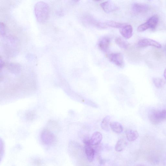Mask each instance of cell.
<instances>
[{
    "label": "cell",
    "mask_w": 166,
    "mask_h": 166,
    "mask_svg": "<svg viewBox=\"0 0 166 166\" xmlns=\"http://www.w3.org/2000/svg\"><path fill=\"white\" fill-rule=\"evenodd\" d=\"M115 43L120 48L123 49H127L128 47V44L122 38L118 37L115 39Z\"/></svg>",
    "instance_id": "19"
},
{
    "label": "cell",
    "mask_w": 166,
    "mask_h": 166,
    "mask_svg": "<svg viewBox=\"0 0 166 166\" xmlns=\"http://www.w3.org/2000/svg\"><path fill=\"white\" fill-rule=\"evenodd\" d=\"M102 134L99 132H96L92 135L91 139V145L95 146L99 144L102 140Z\"/></svg>",
    "instance_id": "11"
},
{
    "label": "cell",
    "mask_w": 166,
    "mask_h": 166,
    "mask_svg": "<svg viewBox=\"0 0 166 166\" xmlns=\"http://www.w3.org/2000/svg\"><path fill=\"white\" fill-rule=\"evenodd\" d=\"M109 60L118 67L123 68L125 66V62L123 55L120 53H112L107 55Z\"/></svg>",
    "instance_id": "4"
},
{
    "label": "cell",
    "mask_w": 166,
    "mask_h": 166,
    "mask_svg": "<svg viewBox=\"0 0 166 166\" xmlns=\"http://www.w3.org/2000/svg\"><path fill=\"white\" fill-rule=\"evenodd\" d=\"M41 140L43 142L46 144L52 143L54 140V135L48 130H45L41 135Z\"/></svg>",
    "instance_id": "7"
},
{
    "label": "cell",
    "mask_w": 166,
    "mask_h": 166,
    "mask_svg": "<svg viewBox=\"0 0 166 166\" xmlns=\"http://www.w3.org/2000/svg\"><path fill=\"white\" fill-rule=\"evenodd\" d=\"M136 166H144V165H143L140 164V165H137Z\"/></svg>",
    "instance_id": "24"
},
{
    "label": "cell",
    "mask_w": 166,
    "mask_h": 166,
    "mask_svg": "<svg viewBox=\"0 0 166 166\" xmlns=\"http://www.w3.org/2000/svg\"><path fill=\"white\" fill-rule=\"evenodd\" d=\"M85 149L88 160L90 162H93L94 160L95 154L94 149L91 146H86Z\"/></svg>",
    "instance_id": "14"
},
{
    "label": "cell",
    "mask_w": 166,
    "mask_h": 166,
    "mask_svg": "<svg viewBox=\"0 0 166 166\" xmlns=\"http://www.w3.org/2000/svg\"><path fill=\"white\" fill-rule=\"evenodd\" d=\"M158 17L157 15L152 16L146 23L141 24L138 27L137 31L143 32L149 29H155L158 24Z\"/></svg>",
    "instance_id": "3"
},
{
    "label": "cell",
    "mask_w": 166,
    "mask_h": 166,
    "mask_svg": "<svg viewBox=\"0 0 166 166\" xmlns=\"http://www.w3.org/2000/svg\"><path fill=\"white\" fill-rule=\"evenodd\" d=\"M0 30H1V34L3 36L5 35L6 33L5 27L4 24L2 22L0 24Z\"/></svg>",
    "instance_id": "21"
},
{
    "label": "cell",
    "mask_w": 166,
    "mask_h": 166,
    "mask_svg": "<svg viewBox=\"0 0 166 166\" xmlns=\"http://www.w3.org/2000/svg\"><path fill=\"white\" fill-rule=\"evenodd\" d=\"M125 24L114 21H109L104 23L106 28L107 27H110L119 29H120Z\"/></svg>",
    "instance_id": "17"
},
{
    "label": "cell",
    "mask_w": 166,
    "mask_h": 166,
    "mask_svg": "<svg viewBox=\"0 0 166 166\" xmlns=\"http://www.w3.org/2000/svg\"><path fill=\"white\" fill-rule=\"evenodd\" d=\"M127 145L126 141L124 139L119 140L117 142L115 147V150L118 152L122 151Z\"/></svg>",
    "instance_id": "18"
},
{
    "label": "cell",
    "mask_w": 166,
    "mask_h": 166,
    "mask_svg": "<svg viewBox=\"0 0 166 166\" xmlns=\"http://www.w3.org/2000/svg\"><path fill=\"white\" fill-rule=\"evenodd\" d=\"M34 13L37 20L40 23L47 21L49 13V7L46 3L40 1L37 3L34 6Z\"/></svg>",
    "instance_id": "1"
},
{
    "label": "cell",
    "mask_w": 166,
    "mask_h": 166,
    "mask_svg": "<svg viewBox=\"0 0 166 166\" xmlns=\"http://www.w3.org/2000/svg\"><path fill=\"white\" fill-rule=\"evenodd\" d=\"M164 76L166 80V69L165 70L164 72Z\"/></svg>",
    "instance_id": "23"
},
{
    "label": "cell",
    "mask_w": 166,
    "mask_h": 166,
    "mask_svg": "<svg viewBox=\"0 0 166 166\" xmlns=\"http://www.w3.org/2000/svg\"><path fill=\"white\" fill-rule=\"evenodd\" d=\"M126 134L127 139L130 142L135 141L139 136V134L137 131L132 130H127Z\"/></svg>",
    "instance_id": "12"
},
{
    "label": "cell",
    "mask_w": 166,
    "mask_h": 166,
    "mask_svg": "<svg viewBox=\"0 0 166 166\" xmlns=\"http://www.w3.org/2000/svg\"><path fill=\"white\" fill-rule=\"evenodd\" d=\"M110 120V117L107 116L103 118L101 123V127L105 131L108 132L109 130Z\"/></svg>",
    "instance_id": "16"
},
{
    "label": "cell",
    "mask_w": 166,
    "mask_h": 166,
    "mask_svg": "<svg viewBox=\"0 0 166 166\" xmlns=\"http://www.w3.org/2000/svg\"><path fill=\"white\" fill-rule=\"evenodd\" d=\"M83 142L86 146H91L90 139H88V138H85L83 141Z\"/></svg>",
    "instance_id": "22"
},
{
    "label": "cell",
    "mask_w": 166,
    "mask_h": 166,
    "mask_svg": "<svg viewBox=\"0 0 166 166\" xmlns=\"http://www.w3.org/2000/svg\"><path fill=\"white\" fill-rule=\"evenodd\" d=\"M6 67L9 71L15 74L19 73L21 70L20 65L17 63H9L7 65Z\"/></svg>",
    "instance_id": "13"
},
{
    "label": "cell",
    "mask_w": 166,
    "mask_h": 166,
    "mask_svg": "<svg viewBox=\"0 0 166 166\" xmlns=\"http://www.w3.org/2000/svg\"><path fill=\"white\" fill-rule=\"evenodd\" d=\"M110 127L112 131L117 134L121 133L123 131V127L121 123L117 122H111Z\"/></svg>",
    "instance_id": "15"
},
{
    "label": "cell",
    "mask_w": 166,
    "mask_h": 166,
    "mask_svg": "<svg viewBox=\"0 0 166 166\" xmlns=\"http://www.w3.org/2000/svg\"><path fill=\"white\" fill-rule=\"evenodd\" d=\"M132 10L136 13H140L146 12L148 10L149 6L147 5L141 3H135L132 5Z\"/></svg>",
    "instance_id": "10"
},
{
    "label": "cell",
    "mask_w": 166,
    "mask_h": 166,
    "mask_svg": "<svg viewBox=\"0 0 166 166\" xmlns=\"http://www.w3.org/2000/svg\"><path fill=\"white\" fill-rule=\"evenodd\" d=\"M149 118L153 125H158L166 121V110H153L150 113Z\"/></svg>",
    "instance_id": "2"
},
{
    "label": "cell",
    "mask_w": 166,
    "mask_h": 166,
    "mask_svg": "<svg viewBox=\"0 0 166 166\" xmlns=\"http://www.w3.org/2000/svg\"><path fill=\"white\" fill-rule=\"evenodd\" d=\"M153 84L155 86L158 88L162 87L165 84L164 80L159 78H155L153 79Z\"/></svg>",
    "instance_id": "20"
},
{
    "label": "cell",
    "mask_w": 166,
    "mask_h": 166,
    "mask_svg": "<svg viewBox=\"0 0 166 166\" xmlns=\"http://www.w3.org/2000/svg\"><path fill=\"white\" fill-rule=\"evenodd\" d=\"M110 42V39L108 37H104L99 41L98 46L99 49L104 52H107L109 49Z\"/></svg>",
    "instance_id": "9"
},
{
    "label": "cell",
    "mask_w": 166,
    "mask_h": 166,
    "mask_svg": "<svg viewBox=\"0 0 166 166\" xmlns=\"http://www.w3.org/2000/svg\"><path fill=\"white\" fill-rule=\"evenodd\" d=\"M137 47L139 48H144L148 46H153L156 48L160 49L162 48L161 44L158 42L154 40L149 39H143L138 41Z\"/></svg>",
    "instance_id": "5"
},
{
    "label": "cell",
    "mask_w": 166,
    "mask_h": 166,
    "mask_svg": "<svg viewBox=\"0 0 166 166\" xmlns=\"http://www.w3.org/2000/svg\"><path fill=\"white\" fill-rule=\"evenodd\" d=\"M100 6L106 13L113 12L117 10L118 7L111 1H107L101 3Z\"/></svg>",
    "instance_id": "8"
},
{
    "label": "cell",
    "mask_w": 166,
    "mask_h": 166,
    "mask_svg": "<svg viewBox=\"0 0 166 166\" xmlns=\"http://www.w3.org/2000/svg\"><path fill=\"white\" fill-rule=\"evenodd\" d=\"M165 51H166V47H165Z\"/></svg>",
    "instance_id": "25"
},
{
    "label": "cell",
    "mask_w": 166,
    "mask_h": 166,
    "mask_svg": "<svg viewBox=\"0 0 166 166\" xmlns=\"http://www.w3.org/2000/svg\"><path fill=\"white\" fill-rule=\"evenodd\" d=\"M132 27L130 24L125 23L120 29L119 31L122 35L126 39H130L133 34Z\"/></svg>",
    "instance_id": "6"
}]
</instances>
